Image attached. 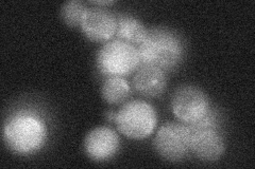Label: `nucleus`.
<instances>
[{
    "instance_id": "obj_2",
    "label": "nucleus",
    "mask_w": 255,
    "mask_h": 169,
    "mask_svg": "<svg viewBox=\"0 0 255 169\" xmlns=\"http://www.w3.org/2000/svg\"><path fill=\"white\" fill-rule=\"evenodd\" d=\"M137 50L140 66L155 67L165 73L179 67L185 55V46L181 37L164 28L149 30Z\"/></svg>"
},
{
    "instance_id": "obj_4",
    "label": "nucleus",
    "mask_w": 255,
    "mask_h": 169,
    "mask_svg": "<svg viewBox=\"0 0 255 169\" xmlns=\"http://www.w3.org/2000/svg\"><path fill=\"white\" fill-rule=\"evenodd\" d=\"M100 73L109 76H126L140 67L137 47L119 39L103 44L96 56Z\"/></svg>"
},
{
    "instance_id": "obj_5",
    "label": "nucleus",
    "mask_w": 255,
    "mask_h": 169,
    "mask_svg": "<svg viewBox=\"0 0 255 169\" xmlns=\"http://www.w3.org/2000/svg\"><path fill=\"white\" fill-rule=\"evenodd\" d=\"M153 146L161 158L169 162H180L190 152L189 128L183 123H165L155 133Z\"/></svg>"
},
{
    "instance_id": "obj_10",
    "label": "nucleus",
    "mask_w": 255,
    "mask_h": 169,
    "mask_svg": "<svg viewBox=\"0 0 255 169\" xmlns=\"http://www.w3.org/2000/svg\"><path fill=\"white\" fill-rule=\"evenodd\" d=\"M133 89L141 96L153 99L164 93L167 87L166 73L158 68L140 66L133 76Z\"/></svg>"
},
{
    "instance_id": "obj_8",
    "label": "nucleus",
    "mask_w": 255,
    "mask_h": 169,
    "mask_svg": "<svg viewBox=\"0 0 255 169\" xmlns=\"http://www.w3.org/2000/svg\"><path fill=\"white\" fill-rule=\"evenodd\" d=\"M84 152L94 162H107L113 159L121 147V139L110 127H97L86 134Z\"/></svg>"
},
{
    "instance_id": "obj_9",
    "label": "nucleus",
    "mask_w": 255,
    "mask_h": 169,
    "mask_svg": "<svg viewBox=\"0 0 255 169\" xmlns=\"http://www.w3.org/2000/svg\"><path fill=\"white\" fill-rule=\"evenodd\" d=\"M190 151L203 162H216L226 152V140L219 128L190 130Z\"/></svg>"
},
{
    "instance_id": "obj_13",
    "label": "nucleus",
    "mask_w": 255,
    "mask_h": 169,
    "mask_svg": "<svg viewBox=\"0 0 255 169\" xmlns=\"http://www.w3.org/2000/svg\"><path fill=\"white\" fill-rule=\"evenodd\" d=\"M86 10L87 7L83 2L79 1V0H70V1H66L62 4L60 15L66 26L70 28H77L81 26Z\"/></svg>"
},
{
    "instance_id": "obj_6",
    "label": "nucleus",
    "mask_w": 255,
    "mask_h": 169,
    "mask_svg": "<svg viewBox=\"0 0 255 169\" xmlns=\"http://www.w3.org/2000/svg\"><path fill=\"white\" fill-rule=\"evenodd\" d=\"M212 109L207 94L196 86H182L171 99V110L180 123L191 125L201 119Z\"/></svg>"
},
{
    "instance_id": "obj_3",
    "label": "nucleus",
    "mask_w": 255,
    "mask_h": 169,
    "mask_svg": "<svg viewBox=\"0 0 255 169\" xmlns=\"http://www.w3.org/2000/svg\"><path fill=\"white\" fill-rule=\"evenodd\" d=\"M122 134L131 140L147 139L157 125V113L152 105L143 101H131L116 112L114 122Z\"/></svg>"
},
{
    "instance_id": "obj_15",
    "label": "nucleus",
    "mask_w": 255,
    "mask_h": 169,
    "mask_svg": "<svg viewBox=\"0 0 255 169\" xmlns=\"http://www.w3.org/2000/svg\"><path fill=\"white\" fill-rule=\"evenodd\" d=\"M115 117H116V112L114 111H109L107 113V119L109 122H115Z\"/></svg>"
},
{
    "instance_id": "obj_12",
    "label": "nucleus",
    "mask_w": 255,
    "mask_h": 169,
    "mask_svg": "<svg viewBox=\"0 0 255 169\" xmlns=\"http://www.w3.org/2000/svg\"><path fill=\"white\" fill-rule=\"evenodd\" d=\"M131 93L132 88L124 76H109L101 87L102 99L111 105L124 104Z\"/></svg>"
},
{
    "instance_id": "obj_14",
    "label": "nucleus",
    "mask_w": 255,
    "mask_h": 169,
    "mask_svg": "<svg viewBox=\"0 0 255 169\" xmlns=\"http://www.w3.org/2000/svg\"><path fill=\"white\" fill-rule=\"evenodd\" d=\"M90 3L94 4L95 6H98V7H105V6H109V5H112L114 4L115 1H113V0H100V1H90Z\"/></svg>"
},
{
    "instance_id": "obj_1",
    "label": "nucleus",
    "mask_w": 255,
    "mask_h": 169,
    "mask_svg": "<svg viewBox=\"0 0 255 169\" xmlns=\"http://www.w3.org/2000/svg\"><path fill=\"white\" fill-rule=\"evenodd\" d=\"M2 134L7 148L16 155L27 157L43 149L48 140V128L38 114L20 110L6 118Z\"/></svg>"
},
{
    "instance_id": "obj_7",
    "label": "nucleus",
    "mask_w": 255,
    "mask_h": 169,
    "mask_svg": "<svg viewBox=\"0 0 255 169\" xmlns=\"http://www.w3.org/2000/svg\"><path fill=\"white\" fill-rule=\"evenodd\" d=\"M80 28L92 42L106 44L115 37L117 16L105 7H87Z\"/></svg>"
},
{
    "instance_id": "obj_11",
    "label": "nucleus",
    "mask_w": 255,
    "mask_h": 169,
    "mask_svg": "<svg viewBox=\"0 0 255 169\" xmlns=\"http://www.w3.org/2000/svg\"><path fill=\"white\" fill-rule=\"evenodd\" d=\"M148 29L143 23L131 15L117 16V29L115 39L123 40L135 47L139 46L148 34Z\"/></svg>"
}]
</instances>
